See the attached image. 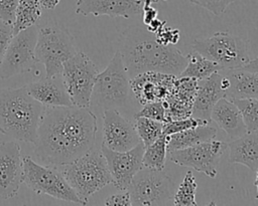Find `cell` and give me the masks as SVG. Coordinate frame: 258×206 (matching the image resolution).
<instances>
[{"label": "cell", "mask_w": 258, "mask_h": 206, "mask_svg": "<svg viewBox=\"0 0 258 206\" xmlns=\"http://www.w3.org/2000/svg\"><path fill=\"white\" fill-rule=\"evenodd\" d=\"M167 154V136H160L149 146L145 147L143 153V167L163 170Z\"/></svg>", "instance_id": "484cf974"}, {"label": "cell", "mask_w": 258, "mask_h": 206, "mask_svg": "<svg viewBox=\"0 0 258 206\" xmlns=\"http://www.w3.org/2000/svg\"><path fill=\"white\" fill-rule=\"evenodd\" d=\"M186 60L187 61L184 69L177 76L190 77L201 80L221 70V67L216 62L210 60L196 50H192L186 55Z\"/></svg>", "instance_id": "cb8c5ba5"}, {"label": "cell", "mask_w": 258, "mask_h": 206, "mask_svg": "<svg viewBox=\"0 0 258 206\" xmlns=\"http://www.w3.org/2000/svg\"><path fill=\"white\" fill-rule=\"evenodd\" d=\"M97 129V117L89 108H44L33 143L34 155L48 166L70 163L94 148Z\"/></svg>", "instance_id": "6da1fadb"}, {"label": "cell", "mask_w": 258, "mask_h": 206, "mask_svg": "<svg viewBox=\"0 0 258 206\" xmlns=\"http://www.w3.org/2000/svg\"><path fill=\"white\" fill-rule=\"evenodd\" d=\"M244 69L253 71V72H258V55L254 59H250L244 66Z\"/></svg>", "instance_id": "f35d334b"}, {"label": "cell", "mask_w": 258, "mask_h": 206, "mask_svg": "<svg viewBox=\"0 0 258 206\" xmlns=\"http://www.w3.org/2000/svg\"><path fill=\"white\" fill-rule=\"evenodd\" d=\"M44 107L25 86L0 88V133L17 141L34 143Z\"/></svg>", "instance_id": "3957f363"}, {"label": "cell", "mask_w": 258, "mask_h": 206, "mask_svg": "<svg viewBox=\"0 0 258 206\" xmlns=\"http://www.w3.org/2000/svg\"><path fill=\"white\" fill-rule=\"evenodd\" d=\"M39 27L35 24L13 35L0 63V78L30 71L35 63L34 49Z\"/></svg>", "instance_id": "8fae6325"}, {"label": "cell", "mask_w": 258, "mask_h": 206, "mask_svg": "<svg viewBox=\"0 0 258 206\" xmlns=\"http://www.w3.org/2000/svg\"><path fill=\"white\" fill-rule=\"evenodd\" d=\"M174 184L162 172L150 168H141L133 177L127 191L132 205H165L173 198Z\"/></svg>", "instance_id": "30bf717a"}, {"label": "cell", "mask_w": 258, "mask_h": 206, "mask_svg": "<svg viewBox=\"0 0 258 206\" xmlns=\"http://www.w3.org/2000/svg\"><path fill=\"white\" fill-rule=\"evenodd\" d=\"M229 147V162L242 164L251 171L258 168V131L249 132L232 140Z\"/></svg>", "instance_id": "7402d4cb"}, {"label": "cell", "mask_w": 258, "mask_h": 206, "mask_svg": "<svg viewBox=\"0 0 258 206\" xmlns=\"http://www.w3.org/2000/svg\"><path fill=\"white\" fill-rule=\"evenodd\" d=\"M131 92L130 77L118 50L106 68L97 74L91 102L103 110H117L128 105Z\"/></svg>", "instance_id": "5b68a950"}, {"label": "cell", "mask_w": 258, "mask_h": 206, "mask_svg": "<svg viewBox=\"0 0 258 206\" xmlns=\"http://www.w3.org/2000/svg\"><path fill=\"white\" fill-rule=\"evenodd\" d=\"M197 181L191 171H187L183 180L181 181L176 192L173 194V205L176 206H196Z\"/></svg>", "instance_id": "83f0119b"}, {"label": "cell", "mask_w": 258, "mask_h": 206, "mask_svg": "<svg viewBox=\"0 0 258 206\" xmlns=\"http://www.w3.org/2000/svg\"><path fill=\"white\" fill-rule=\"evenodd\" d=\"M152 3H156V2H158V1H160V0H150ZM162 1H166V0H162Z\"/></svg>", "instance_id": "b9f144b4"}, {"label": "cell", "mask_w": 258, "mask_h": 206, "mask_svg": "<svg viewBox=\"0 0 258 206\" xmlns=\"http://www.w3.org/2000/svg\"><path fill=\"white\" fill-rule=\"evenodd\" d=\"M41 15V5L39 0H19L12 23L13 34L28 28L36 23Z\"/></svg>", "instance_id": "d4e9b609"}, {"label": "cell", "mask_w": 258, "mask_h": 206, "mask_svg": "<svg viewBox=\"0 0 258 206\" xmlns=\"http://www.w3.org/2000/svg\"><path fill=\"white\" fill-rule=\"evenodd\" d=\"M134 126L137 135L144 145L149 146L156 141L163 132V123L145 117H134Z\"/></svg>", "instance_id": "4316f807"}, {"label": "cell", "mask_w": 258, "mask_h": 206, "mask_svg": "<svg viewBox=\"0 0 258 206\" xmlns=\"http://www.w3.org/2000/svg\"><path fill=\"white\" fill-rule=\"evenodd\" d=\"M61 0H39L41 8L53 9Z\"/></svg>", "instance_id": "ab89813d"}, {"label": "cell", "mask_w": 258, "mask_h": 206, "mask_svg": "<svg viewBox=\"0 0 258 206\" xmlns=\"http://www.w3.org/2000/svg\"><path fill=\"white\" fill-rule=\"evenodd\" d=\"M236 0H189L192 4L201 6L215 15L223 14L228 6Z\"/></svg>", "instance_id": "1f68e13d"}, {"label": "cell", "mask_w": 258, "mask_h": 206, "mask_svg": "<svg viewBox=\"0 0 258 206\" xmlns=\"http://www.w3.org/2000/svg\"><path fill=\"white\" fill-rule=\"evenodd\" d=\"M144 0H77L76 13L131 18L142 13Z\"/></svg>", "instance_id": "e0dca14e"}, {"label": "cell", "mask_w": 258, "mask_h": 206, "mask_svg": "<svg viewBox=\"0 0 258 206\" xmlns=\"http://www.w3.org/2000/svg\"><path fill=\"white\" fill-rule=\"evenodd\" d=\"M210 122H206L200 119H196L194 117H187V118H182V119H175V120H170L165 123H163V132L162 135L164 136H170L172 134H176L182 131H185L190 128H195L199 125L203 124H208Z\"/></svg>", "instance_id": "f546056e"}, {"label": "cell", "mask_w": 258, "mask_h": 206, "mask_svg": "<svg viewBox=\"0 0 258 206\" xmlns=\"http://www.w3.org/2000/svg\"><path fill=\"white\" fill-rule=\"evenodd\" d=\"M222 74L219 71L210 76L198 80V87L194 97L191 117L206 122L211 121V113L216 102L226 96L221 85Z\"/></svg>", "instance_id": "ac0fdd59"}, {"label": "cell", "mask_w": 258, "mask_h": 206, "mask_svg": "<svg viewBox=\"0 0 258 206\" xmlns=\"http://www.w3.org/2000/svg\"><path fill=\"white\" fill-rule=\"evenodd\" d=\"M217 129L211 126L210 123L199 125L195 128L167 136V152L184 149L197 144L215 139Z\"/></svg>", "instance_id": "603a6c76"}, {"label": "cell", "mask_w": 258, "mask_h": 206, "mask_svg": "<svg viewBox=\"0 0 258 206\" xmlns=\"http://www.w3.org/2000/svg\"><path fill=\"white\" fill-rule=\"evenodd\" d=\"M76 52L74 37L66 27L54 24L39 28L34 54L44 65L45 76L61 74L63 63Z\"/></svg>", "instance_id": "8992f818"}, {"label": "cell", "mask_w": 258, "mask_h": 206, "mask_svg": "<svg viewBox=\"0 0 258 206\" xmlns=\"http://www.w3.org/2000/svg\"><path fill=\"white\" fill-rule=\"evenodd\" d=\"M239 109L247 132L258 131V99L234 98L231 99Z\"/></svg>", "instance_id": "f1b7e54d"}, {"label": "cell", "mask_w": 258, "mask_h": 206, "mask_svg": "<svg viewBox=\"0 0 258 206\" xmlns=\"http://www.w3.org/2000/svg\"><path fill=\"white\" fill-rule=\"evenodd\" d=\"M23 182L36 194H45L55 199L87 205L64 179L56 166L38 164L29 156L22 158Z\"/></svg>", "instance_id": "52a82bcc"}, {"label": "cell", "mask_w": 258, "mask_h": 206, "mask_svg": "<svg viewBox=\"0 0 258 206\" xmlns=\"http://www.w3.org/2000/svg\"><path fill=\"white\" fill-rule=\"evenodd\" d=\"M228 77L230 85L226 90L229 99L234 98H257L258 99V72H253L240 68L222 69Z\"/></svg>", "instance_id": "44dd1931"}, {"label": "cell", "mask_w": 258, "mask_h": 206, "mask_svg": "<svg viewBox=\"0 0 258 206\" xmlns=\"http://www.w3.org/2000/svg\"><path fill=\"white\" fill-rule=\"evenodd\" d=\"M27 92L44 108L73 106L61 74L45 76L25 85Z\"/></svg>", "instance_id": "d6986e66"}, {"label": "cell", "mask_w": 258, "mask_h": 206, "mask_svg": "<svg viewBox=\"0 0 258 206\" xmlns=\"http://www.w3.org/2000/svg\"><path fill=\"white\" fill-rule=\"evenodd\" d=\"M105 205H123V206H130L132 205L129 192L127 190L121 191V193L113 194L109 196L105 200Z\"/></svg>", "instance_id": "d590c367"}, {"label": "cell", "mask_w": 258, "mask_h": 206, "mask_svg": "<svg viewBox=\"0 0 258 206\" xmlns=\"http://www.w3.org/2000/svg\"><path fill=\"white\" fill-rule=\"evenodd\" d=\"M141 143L134 123L123 117L117 110H104L103 143L107 148L124 152Z\"/></svg>", "instance_id": "5bb4252c"}, {"label": "cell", "mask_w": 258, "mask_h": 206, "mask_svg": "<svg viewBox=\"0 0 258 206\" xmlns=\"http://www.w3.org/2000/svg\"><path fill=\"white\" fill-rule=\"evenodd\" d=\"M227 148V143L212 139L191 147L167 153L169 154V160L174 164L192 168L211 178H215L218 173V164Z\"/></svg>", "instance_id": "7c38bea8"}, {"label": "cell", "mask_w": 258, "mask_h": 206, "mask_svg": "<svg viewBox=\"0 0 258 206\" xmlns=\"http://www.w3.org/2000/svg\"><path fill=\"white\" fill-rule=\"evenodd\" d=\"M19 0H0V19L12 24Z\"/></svg>", "instance_id": "836d02e7"}, {"label": "cell", "mask_w": 258, "mask_h": 206, "mask_svg": "<svg viewBox=\"0 0 258 206\" xmlns=\"http://www.w3.org/2000/svg\"><path fill=\"white\" fill-rule=\"evenodd\" d=\"M144 149L142 143L124 152L114 151L101 145V152L111 174L112 183L119 191L127 190L135 174L143 168Z\"/></svg>", "instance_id": "4fadbf2b"}, {"label": "cell", "mask_w": 258, "mask_h": 206, "mask_svg": "<svg viewBox=\"0 0 258 206\" xmlns=\"http://www.w3.org/2000/svg\"><path fill=\"white\" fill-rule=\"evenodd\" d=\"M23 182L21 149L14 141L0 143V199L13 198Z\"/></svg>", "instance_id": "9a60e30c"}, {"label": "cell", "mask_w": 258, "mask_h": 206, "mask_svg": "<svg viewBox=\"0 0 258 206\" xmlns=\"http://www.w3.org/2000/svg\"><path fill=\"white\" fill-rule=\"evenodd\" d=\"M13 35L12 24L0 19V63Z\"/></svg>", "instance_id": "e575fe53"}, {"label": "cell", "mask_w": 258, "mask_h": 206, "mask_svg": "<svg viewBox=\"0 0 258 206\" xmlns=\"http://www.w3.org/2000/svg\"><path fill=\"white\" fill-rule=\"evenodd\" d=\"M166 24V20H159V19H157V18H155L154 20H152L151 22H149L147 25H145L146 26V28H147V30H149L150 32H152V33H156L159 29H161L164 25Z\"/></svg>", "instance_id": "74e56055"}, {"label": "cell", "mask_w": 258, "mask_h": 206, "mask_svg": "<svg viewBox=\"0 0 258 206\" xmlns=\"http://www.w3.org/2000/svg\"><path fill=\"white\" fill-rule=\"evenodd\" d=\"M211 121L215 122L232 140L248 133L239 109L227 97H222L216 102L211 113Z\"/></svg>", "instance_id": "ffe728a7"}, {"label": "cell", "mask_w": 258, "mask_h": 206, "mask_svg": "<svg viewBox=\"0 0 258 206\" xmlns=\"http://www.w3.org/2000/svg\"><path fill=\"white\" fill-rule=\"evenodd\" d=\"M176 75L147 71L130 79L131 91L140 105L163 100L170 93Z\"/></svg>", "instance_id": "2e32d148"}, {"label": "cell", "mask_w": 258, "mask_h": 206, "mask_svg": "<svg viewBox=\"0 0 258 206\" xmlns=\"http://www.w3.org/2000/svg\"><path fill=\"white\" fill-rule=\"evenodd\" d=\"M158 11L152 6V2L150 0H144L142 7V20L143 24L147 25L149 22L157 18Z\"/></svg>", "instance_id": "8d00e7d4"}, {"label": "cell", "mask_w": 258, "mask_h": 206, "mask_svg": "<svg viewBox=\"0 0 258 206\" xmlns=\"http://www.w3.org/2000/svg\"><path fill=\"white\" fill-rule=\"evenodd\" d=\"M256 175H255V180H254V186L256 188V198L258 199V168L256 169Z\"/></svg>", "instance_id": "60d3db41"}, {"label": "cell", "mask_w": 258, "mask_h": 206, "mask_svg": "<svg viewBox=\"0 0 258 206\" xmlns=\"http://www.w3.org/2000/svg\"><path fill=\"white\" fill-rule=\"evenodd\" d=\"M56 167L86 203L90 196L112 183V177L101 150L93 148L76 160Z\"/></svg>", "instance_id": "277c9868"}, {"label": "cell", "mask_w": 258, "mask_h": 206, "mask_svg": "<svg viewBox=\"0 0 258 206\" xmlns=\"http://www.w3.org/2000/svg\"><path fill=\"white\" fill-rule=\"evenodd\" d=\"M134 117H145L162 123L166 122V105L164 100H156L143 105L142 109Z\"/></svg>", "instance_id": "4dcf8cb0"}, {"label": "cell", "mask_w": 258, "mask_h": 206, "mask_svg": "<svg viewBox=\"0 0 258 206\" xmlns=\"http://www.w3.org/2000/svg\"><path fill=\"white\" fill-rule=\"evenodd\" d=\"M98 73L96 64L82 51H77L63 63L61 76L73 106L90 108Z\"/></svg>", "instance_id": "9c48e42d"}, {"label": "cell", "mask_w": 258, "mask_h": 206, "mask_svg": "<svg viewBox=\"0 0 258 206\" xmlns=\"http://www.w3.org/2000/svg\"><path fill=\"white\" fill-rule=\"evenodd\" d=\"M119 51L131 78L154 71L179 75L186 65V56L173 44H161L146 26L131 25L121 35Z\"/></svg>", "instance_id": "7a4b0ae2"}, {"label": "cell", "mask_w": 258, "mask_h": 206, "mask_svg": "<svg viewBox=\"0 0 258 206\" xmlns=\"http://www.w3.org/2000/svg\"><path fill=\"white\" fill-rule=\"evenodd\" d=\"M155 34L156 40L161 44H175L179 40V30L166 26V24L159 29Z\"/></svg>", "instance_id": "d6a6232c"}, {"label": "cell", "mask_w": 258, "mask_h": 206, "mask_svg": "<svg viewBox=\"0 0 258 206\" xmlns=\"http://www.w3.org/2000/svg\"><path fill=\"white\" fill-rule=\"evenodd\" d=\"M192 50L216 62L222 69L243 67L249 60L246 42L228 31H220L208 38L196 39Z\"/></svg>", "instance_id": "ba28073f"}]
</instances>
